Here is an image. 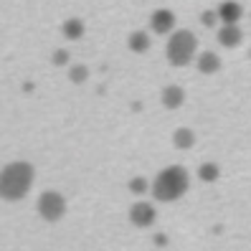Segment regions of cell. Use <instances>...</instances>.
Here are the masks:
<instances>
[{"instance_id": "cell-1", "label": "cell", "mask_w": 251, "mask_h": 251, "mask_svg": "<svg viewBox=\"0 0 251 251\" xmlns=\"http://www.w3.org/2000/svg\"><path fill=\"white\" fill-rule=\"evenodd\" d=\"M33 183V168L28 162H10L3 170V178H0V188H3V196L10 201H18L25 196V190Z\"/></svg>"}, {"instance_id": "cell-2", "label": "cell", "mask_w": 251, "mask_h": 251, "mask_svg": "<svg viewBox=\"0 0 251 251\" xmlns=\"http://www.w3.org/2000/svg\"><path fill=\"white\" fill-rule=\"evenodd\" d=\"M188 188V173L180 165L165 168L152 183V193L157 201H175L185 193Z\"/></svg>"}, {"instance_id": "cell-3", "label": "cell", "mask_w": 251, "mask_h": 251, "mask_svg": "<svg viewBox=\"0 0 251 251\" xmlns=\"http://www.w3.org/2000/svg\"><path fill=\"white\" fill-rule=\"evenodd\" d=\"M196 49H198V38L190 31H173L165 53H168V61L173 66H185L193 61Z\"/></svg>"}, {"instance_id": "cell-4", "label": "cell", "mask_w": 251, "mask_h": 251, "mask_svg": "<svg viewBox=\"0 0 251 251\" xmlns=\"http://www.w3.org/2000/svg\"><path fill=\"white\" fill-rule=\"evenodd\" d=\"M38 211H41L43 218L58 221V218L64 216V211H66V203H64V198L58 196V193H43L41 201H38Z\"/></svg>"}, {"instance_id": "cell-5", "label": "cell", "mask_w": 251, "mask_h": 251, "mask_svg": "<svg viewBox=\"0 0 251 251\" xmlns=\"http://www.w3.org/2000/svg\"><path fill=\"white\" fill-rule=\"evenodd\" d=\"M150 25H152L155 33H170L173 28H175V16H173V10H168V8L155 10L152 18H150Z\"/></svg>"}, {"instance_id": "cell-6", "label": "cell", "mask_w": 251, "mask_h": 251, "mask_svg": "<svg viewBox=\"0 0 251 251\" xmlns=\"http://www.w3.org/2000/svg\"><path fill=\"white\" fill-rule=\"evenodd\" d=\"M241 38H244V33H241L239 23H224V28H218V43L226 46V49L239 46Z\"/></svg>"}, {"instance_id": "cell-7", "label": "cell", "mask_w": 251, "mask_h": 251, "mask_svg": "<svg viewBox=\"0 0 251 251\" xmlns=\"http://www.w3.org/2000/svg\"><path fill=\"white\" fill-rule=\"evenodd\" d=\"M241 5L239 3H233V0H226V3H221L218 5V18L224 21V23H239L241 18Z\"/></svg>"}, {"instance_id": "cell-8", "label": "cell", "mask_w": 251, "mask_h": 251, "mask_svg": "<svg viewBox=\"0 0 251 251\" xmlns=\"http://www.w3.org/2000/svg\"><path fill=\"white\" fill-rule=\"evenodd\" d=\"M132 221H135L137 226H147V224H152V218H155V211H152V205L150 203H137V205H132Z\"/></svg>"}, {"instance_id": "cell-9", "label": "cell", "mask_w": 251, "mask_h": 251, "mask_svg": "<svg viewBox=\"0 0 251 251\" xmlns=\"http://www.w3.org/2000/svg\"><path fill=\"white\" fill-rule=\"evenodd\" d=\"M218 69H221V58L213 51H203L198 56V71L201 74H216Z\"/></svg>"}, {"instance_id": "cell-10", "label": "cell", "mask_w": 251, "mask_h": 251, "mask_svg": "<svg viewBox=\"0 0 251 251\" xmlns=\"http://www.w3.org/2000/svg\"><path fill=\"white\" fill-rule=\"evenodd\" d=\"M183 99H185V94H183L180 86H165V89H162V104L170 107V109L180 107Z\"/></svg>"}, {"instance_id": "cell-11", "label": "cell", "mask_w": 251, "mask_h": 251, "mask_svg": "<svg viewBox=\"0 0 251 251\" xmlns=\"http://www.w3.org/2000/svg\"><path fill=\"white\" fill-rule=\"evenodd\" d=\"M129 49L137 51V53H145L147 49H150V38H147L145 31H135L129 36Z\"/></svg>"}, {"instance_id": "cell-12", "label": "cell", "mask_w": 251, "mask_h": 251, "mask_svg": "<svg viewBox=\"0 0 251 251\" xmlns=\"http://www.w3.org/2000/svg\"><path fill=\"white\" fill-rule=\"evenodd\" d=\"M64 36L66 38H81L84 36V23L81 21H66L64 23Z\"/></svg>"}, {"instance_id": "cell-13", "label": "cell", "mask_w": 251, "mask_h": 251, "mask_svg": "<svg viewBox=\"0 0 251 251\" xmlns=\"http://www.w3.org/2000/svg\"><path fill=\"white\" fill-rule=\"evenodd\" d=\"M175 142H178L180 147H188V145H193V135L183 127V129H178V135H175Z\"/></svg>"}, {"instance_id": "cell-14", "label": "cell", "mask_w": 251, "mask_h": 251, "mask_svg": "<svg viewBox=\"0 0 251 251\" xmlns=\"http://www.w3.org/2000/svg\"><path fill=\"white\" fill-rule=\"evenodd\" d=\"M216 175H218L216 173V165H203L201 168V178L203 180H211V178H216Z\"/></svg>"}, {"instance_id": "cell-15", "label": "cell", "mask_w": 251, "mask_h": 251, "mask_svg": "<svg viewBox=\"0 0 251 251\" xmlns=\"http://www.w3.org/2000/svg\"><path fill=\"white\" fill-rule=\"evenodd\" d=\"M86 76V71H84V66H74V71H71V79L74 81H81Z\"/></svg>"}, {"instance_id": "cell-16", "label": "cell", "mask_w": 251, "mask_h": 251, "mask_svg": "<svg viewBox=\"0 0 251 251\" xmlns=\"http://www.w3.org/2000/svg\"><path fill=\"white\" fill-rule=\"evenodd\" d=\"M132 188H135V193H142V188H145V180H135V183H132Z\"/></svg>"}]
</instances>
